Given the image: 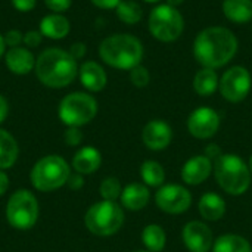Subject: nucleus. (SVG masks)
<instances>
[{"mask_svg":"<svg viewBox=\"0 0 252 252\" xmlns=\"http://www.w3.org/2000/svg\"><path fill=\"white\" fill-rule=\"evenodd\" d=\"M97 114L96 99L83 92H74L66 94L58 109L61 121L68 127H81L89 124Z\"/></svg>","mask_w":252,"mask_h":252,"instance_id":"nucleus-8","label":"nucleus"},{"mask_svg":"<svg viewBox=\"0 0 252 252\" xmlns=\"http://www.w3.org/2000/svg\"><path fill=\"white\" fill-rule=\"evenodd\" d=\"M38 219V202L30 190H16L7 201L6 220L16 230H30Z\"/></svg>","mask_w":252,"mask_h":252,"instance_id":"nucleus-9","label":"nucleus"},{"mask_svg":"<svg viewBox=\"0 0 252 252\" xmlns=\"http://www.w3.org/2000/svg\"><path fill=\"white\" fill-rule=\"evenodd\" d=\"M44 4L53 13H62L71 7L72 0H44Z\"/></svg>","mask_w":252,"mask_h":252,"instance_id":"nucleus-32","label":"nucleus"},{"mask_svg":"<svg viewBox=\"0 0 252 252\" xmlns=\"http://www.w3.org/2000/svg\"><path fill=\"white\" fill-rule=\"evenodd\" d=\"M115 12H117L118 19L127 25H136L143 18V9L134 0H121Z\"/></svg>","mask_w":252,"mask_h":252,"instance_id":"nucleus-27","label":"nucleus"},{"mask_svg":"<svg viewBox=\"0 0 252 252\" xmlns=\"http://www.w3.org/2000/svg\"><path fill=\"white\" fill-rule=\"evenodd\" d=\"M239 41L235 32L226 27H207L193 41V56L202 68H221L238 53Z\"/></svg>","mask_w":252,"mask_h":252,"instance_id":"nucleus-1","label":"nucleus"},{"mask_svg":"<svg viewBox=\"0 0 252 252\" xmlns=\"http://www.w3.org/2000/svg\"><path fill=\"white\" fill-rule=\"evenodd\" d=\"M6 50V43H4V38H3V35L0 34V58L6 53L4 52Z\"/></svg>","mask_w":252,"mask_h":252,"instance_id":"nucleus-43","label":"nucleus"},{"mask_svg":"<svg viewBox=\"0 0 252 252\" xmlns=\"http://www.w3.org/2000/svg\"><path fill=\"white\" fill-rule=\"evenodd\" d=\"M71 24L66 16L62 13H50L41 18L40 21V32L43 37L50 40H62L69 34Z\"/></svg>","mask_w":252,"mask_h":252,"instance_id":"nucleus-18","label":"nucleus"},{"mask_svg":"<svg viewBox=\"0 0 252 252\" xmlns=\"http://www.w3.org/2000/svg\"><path fill=\"white\" fill-rule=\"evenodd\" d=\"M248 168H250V171H251V176H252V155H251V158H250V162H248Z\"/></svg>","mask_w":252,"mask_h":252,"instance_id":"nucleus-44","label":"nucleus"},{"mask_svg":"<svg viewBox=\"0 0 252 252\" xmlns=\"http://www.w3.org/2000/svg\"><path fill=\"white\" fill-rule=\"evenodd\" d=\"M148 28L154 38L162 43H171L180 38L185 31V18L179 7L167 3L155 6L148 18Z\"/></svg>","mask_w":252,"mask_h":252,"instance_id":"nucleus-5","label":"nucleus"},{"mask_svg":"<svg viewBox=\"0 0 252 252\" xmlns=\"http://www.w3.org/2000/svg\"><path fill=\"white\" fill-rule=\"evenodd\" d=\"M198 208H199V214L205 220L217 221L226 213V202L220 195H217L214 192H208L201 198Z\"/></svg>","mask_w":252,"mask_h":252,"instance_id":"nucleus-22","label":"nucleus"},{"mask_svg":"<svg viewBox=\"0 0 252 252\" xmlns=\"http://www.w3.org/2000/svg\"><path fill=\"white\" fill-rule=\"evenodd\" d=\"M213 252H252L250 242L238 235H223L214 241Z\"/></svg>","mask_w":252,"mask_h":252,"instance_id":"nucleus-25","label":"nucleus"},{"mask_svg":"<svg viewBox=\"0 0 252 252\" xmlns=\"http://www.w3.org/2000/svg\"><path fill=\"white\" fill-rule=\"evenodd\" d=\"M220 78L216 69L201 68L193 77V90L199 96H211L219 89Z\"/></svg>","mask_w":252,"mask_h":252,"instance_id":"nucleus-23","label":"nucleus"},{"mask_svg":"<svg viewBox=\"0 0 252 252\" xmlns=\"http://www.w3.org/2000/svg\"><path fill=\"white\" fill-rule=\"evenodd\" d=\"M252 77L251 72L242 66L235 65L224 71V74L220 78L219 90L221 96L232 103L242 102L251 92Z\"/></svg>","mask_w":252,"mask_h":252,"instance_id":"nucleus-10","label":"nucleus"},{"mask_svg":"<svg viewBox=\"0 0 252 252\" xmlns=\"http://www.w3.org/2000/svg\"><path fill=\"white\" fill-rule=\"evenodd\" d=\"M183 242L190 252H208L214 245L213 232L202 221H190L183 229Z\"/></svg>","mask_w":252,"mask_h":252,"instance_id":"nucleus-13","label":"nucleus"},{"mask_svg":"<svg viewBox=\"0 0 252 252\" xmlns=\"http://www.w3.org/2000/svg\"><path fill=\"white\" fill-rule=\"evenodd\" d=\"M120 198H121L123 207H126L127 210H131V211H139L148 205L151 193H149L146 185L131 183L123 189Z\"/></svg>","mask_w":252,"mask_h":252,"instance_id":"nucleus-19","label":"nucleus"},{"mask_svg":"<svg viewBox=\"0 0 252 252\" xmlns=\"http://www.w3.org/2000/svg\"><path fill=\"white\" fill-rule=\"evenodd\" d=\"M68 162L58 155H49L37 161L31 170V183L40 192H53L69 179Z\"/></svg>","mask_w":252,"mask_h":252,"instance_id":"nucleus-6","label":"nucleus"},{"mask_svg":"<svg viewBox=\"0 0 252 252\" xmlns=\"http://www.w3.org/2000/svg\"><path fill=\"white\" fill-rule=\"evenodd\" d=\"M140 176L145 185L152 188L161 186L165 180V171L157 161H145L140 167Z\"/></svg>","mask_w":252,"mask_h":252,"instance_id":"nucleus-28","label":"nucleus"},{"mask_svg":"<svg viewBox=\"0 0 252 252\" xmlns=\"http://www.w3.org/2000/svg\"><path fill=\"white\" fill-rule=\"evenodd\" d=\"M68 52H69V55H71L75 61H78V59L84 58V55H86V52H87V47H86L84 43H74V44H71V47H69Z\"/></svg>","mask_w":252,"mask_h":252,"instance_id":"nucleus-36","label":"nucleus"},{"mask_svg":"<svg viewBox=\"0 0 252 252\" xmlns=\"http://www.w3.org/2000/svg\"><path fill=\"white\" fill-rule=\"evenodd\" d=\"M18 12H30L35 7L37 0H10Z\"/></svg>","mask_w":252,"mask_h":252,"instance_id":"nucleus-35","label":"nucleus"},{"mask_svg":"<svg viewBox=\"0 0 252 252\" xmlns=\"http://www.w3.org/2000/svg\"><path fill=\"white\" fill-rule=\"evenodd\" d=\"M86 227L96 236H111L124 223L123 208L114 201H100L89 208L84 217Z\"/></svg>","mask_w":252,"mask_h":252,"instance_id":"nucleus-7","label":"nucleus"},{"mask_svg":"<svg viewBox=\"0 0 252 252\" xmlns=\"http://www.w3.org/2000/svg\"><path fill=\"white\" fill-rule=\"evenodd\" d=\"M41 40H43V34L40 31H35V30H30L24 34V44L28 47V49H32V47H38L41 44Z\"/></svg>","mask_w":252,"mask_h":252,"instance_id":"nucleus-33","label":"nucleus"},{"mask_svg":"<svg viewBox=\"0 0 252 252\" xmlns=\"http://www.w3.org/2000/svg\"><path fill=\"white\" fill-rule=\"evenodd\" d=\"M142 241H143V245L151 252H161L165 248L167 236L161 226L149 224L142 232Z\"/></svg>","mask_w":252,"mask_h":252,"instance_id":"nucleus-26","label":"nucleus"},{"mask_svg":"<svg viewBox=\"0 0 252 252\" xmlns=\"http://www.w3.org/2000/svg\"><path fill=\"white\" fill-rule=\"evenodd\" d=\"M7 188H9V177L6 176V173L0 170V196L6 193Z\"/></svg>","mask_w":252,"mask_h":252,"instance_id":"nucleus-41","label":"nucleus"},{"mask_svg":"<svg viewBox=\"0 0 252 252\" xmlns=\"http://www.w3.org/2000/svg\"><path fill=\"white\" fill-rule=\"evenodd\" d=\"M4 62L10 72L16 75H27L35 66V58L28 47H10L4 53Z\"/></svg>","mask_w":252,"mask_h":252,"instance_id":"nucleus-16","label":"nucleus"},{"mask_svg":"<svg viewBox=\"0 0 252 252\" xmlns=\"http://www.w3.org/2000/svg\"><path fill=\"white\" fill-rule=\"evenodd\" d=\"M220 115L210 106L196 108L188 120V130L196 139H211L220 128Z\"/></svg>","mask_w":252,"mask_h":252,"instance_id":"nucleus-11","label":"nucleus"},{"mask_svg":"<svg viewBox=\"0 0 252 252\" xmlns=\"http://www.w3.org/2000/svg\"><path fill=\"white\" fill-rule=\"evenodd\" d=\"M102 164L100 152L93 146L81 148L72 159V167L80 174H92L94 173Z\"/></svg>","mask_w":252,"mask_h":252,"instance_id":"nucleus-20","label":"nucleus"},{"mask_svg":"<svg viewBox=\"0 0 252 252\" xmlns=\"http://www.w3.org/2000/svg\"><path fill=\"white\" fill-rule=\"evenodd\" d=\"M18 143L6 130L0 128V170L10 168L18 158Z\"/></svg>","mask_w":252,"mask_h":252,"instance_id":"nucleus-24","label":"nucleus"},{"mask_svg":"<svg viewBox=\"0 0 252 252\" xmlns=\"http://www.w3.org/2000/svg\"><path fill=\"white\" fill-rule=\"evenodd\" d=\"M3 38H4L6 46H9V47H18L24 41V35L19 30H9L3 35Z\"/></svg>","mask_w":252,"mask_h":252,"instance_id":"nucleus-34","label":"nucleus"},{"mask_svg":"<svg viewBox=\"0 0 252 252\" xmlns=\"http://www.w3.org/2000/svg\"><path fill=\"white\" fill-rule=\"evenodd\" d=\"M143 53L142 41L131 34H112L99 44L100 59L115 69H133L142 63Z\"/></svg>","mask_w":252,"mask_h":252,"instance_id":"nucleus-3","label":"nucleus"},{"mask_svg":"<svg viewBox=\"0 0 252 252\" xmlns=\"http://www.w3.org/2000/svg\"><path fill=\"white\" fill-rule=\"evenodd\" d=\"M99 192H100V196L103 198V201H114L115 202L121 196L123 188H121V183H120L118 179H115V177H106L100 183Z\"/></svg>","mask_w":252,"mask_h":252,"instance_id":"nucleus-29","label":"nucleus"},{"mask_svg":"<svg viewBox=\"0 0 252 252\" xmlns=\"http://www.w3.org/2000/svg\"><path fill=\"white\" fill-rule=\"evenodd\" d=\"M130 81L133 83V86L143 89L149 84L151 81V74L148 71V68H145L142 63L134 66L133 69H130Z\"/></svg>","mask_w":252,"mask_h":252,"instance_id":"nucleus-30","label":"nucleus"},{"mask_svg":"<svg viewBox=\"0 0 252 252\" xmlns=\"http://www.w3.org/2000/svg\"><path fill=\"white\" fill-rule=\"evenodd\" d=\"M213 171V162L207 155L192 157L182 170V179L185 183L196 186L205 182Z\"/></svg>","mask_w":252,"mask_h":252,"instance_id":"nucleus-15","label":"nucleus"},{"mask_svg":"<svg viewBox=\"0 0 252 252\" xmlns=\"http://www.w3.org/2000/svg\"><path fill=\"white\" fill-rule=\"evenodd\" d=\"M165 3H167V4H170V6L179 7L180 4H183V3H185V0H165Z\"/></svg>","mask_w":252,"mask_h":252,"instance_id":"nucleus-42","label":"nucleus"},{"mask_svg":"<svg viewBox=\"0 0 252 252\" xmlns=\"http://www.w3.org/2000/svg\"><path fill=\"white\" fill-rule=\"evenodd\" d=\"M7 114H9V103L4 99V96L0 94V124L7 118Z\"/></svg>","mask_w":252,"mask_h":252,"instance_id":"nucleus-39","label":"nucleus"},{"mask_svg":"<svg viewBox=\"0 0 252 252\" xmlns=\"http://www.w3.org/2000/svg\"><path fill=\"white\" fill-rule=\"evenodd\" d=\"M136 252H146V251H136Z\"/></svg>","mask_w":252,"mask_h":252,"instance_id":"nucleus-46","label":"nucleus"},{"mask_svg":"<svg viewBox=\"0 0 252 252\" xmlns=\"http://www.w3.org/2000/svg\"><path fill=\"white\" fill-rule=\"evenodd\" d=\"M35 75L38 81L50 89L69 86L78 75V63L69 52L58 47L43 50L35 59Z\"/></svg>","mask_w":252,"mask_h":252,"instance_id":"nucleus-2","label":"nucleus"},{"mask_svg":"<svg viewBox=\"0 0 252 252\" xmlns=\"http://www.w3.org/2000/svg\"><path fill=\"white\" fill-rule=\"evenodd\" d=\"M173 139L171 127L162 120L149 121L142 131V140L145 146L151 151H162L165 149Z\"/></svg>","mask_w":252,"mask_h":252,"instance_id":"nucleus-14","label":"nucleus"},{"mask_svg":"<svg viewBox=\"0 0 252 252\" xmlns=\"http://www.w3.org/2000/svg\"><path fill=\"white\" fill-rule=\"evenodd\" d=\"M65 143L69 146H78L83 140V133L80 130V127H68L65 134H63Z\"/></svg>","mask_w":252,"mask_h":252,"instance_id":"nucleus-31","label":"nucleus"},{"mask_svg":"<svg viewBox=\"0 0 252 252\" xmlns=\"http://www.w3.org/2000/svg\"><path fill=\"white\" fill-rule=\"evenodd\" d=\"M214 174L221 189L233 196L245 193L251 185L248 164L233 154H221L214 161Z\"/></svg>","mask_w":252,"mask_h":252,"instance_id":"nucleus-4","label":"nucleus"},{"mask_svg":"<svg viewBox=\"0 0 252 252\" xmlns=\"http://www.w3.org/2000/svg\"><path fill=\"white\" fill-rule=\"evenodd\" d=\"M99 9H117L121 0H90Z\"/></svg>","mask_w":252,"mask_h":252,"instance_id":"nucleus-37","label":"nucleus"},{"mask_svg":"<svg viewBox=\"0 0 252 252\" xmlns=\"http://www.w3.org/2000/svg\"><path fill=\"white\" fill-rule=\"evenodd\" d=\"M205 155H207L210 159L213 158V159L216 161V159L221 155V151H220V148H219L217 145H210V146L205 149Z\"/></svg>","mask_w":252,"mask_h":252,"instance_id":"nucleus-40","label":"nucleus"},{"mask_svg":"<svg viewBox=\"0 0 252 252\" xmlns=\"http://www.w3.org/2000/svg\"><path fill=\"white\" fill-rule=\"evenodd\" d=\"M143 1H146V3H158L161 0H143Z\"/></svg>","mask_w":252,"mask_h":252,"instance_id":"nucleus-45","label":"nucleus"},{"mask_svg":"<svg viewBox=\"0 0 252 252\" xmlns=\"http://www.w3.org/2000/svg\"><path fill=\"white\" fill-rule=\"evenodd\" d=\"M157 205L168 214H182L185 213L192 202L190 192L180 185H167L162 186L155 195Z\"/></svg>","mask_w":252,"mask_h":252,"instance_id":"nucleus-12","label":"nucleus"},{"mask_svg":"<svg viewBox=\"0 0 252 252\" xmlns=\"http://www.w3.org/2000/svg\"><path fill=\"white\" fill-rule=\"evenodd\" d=\"M66 183H68V185H69V188H71V189H74V190L81 189V188H83V185H84L83 174H80V173H77V174H71Z\"/></svg>","mask_w":252,"mask_h":252,"instance_id":"nucleus-38","label":"nucleus"},{"mask_svg":"<svg viewBox=\"0 0 252 252\" xmlns=\"http://www.w3.org/2000/svg\"><path fill=\"white\" fill-rule=\"evenodd\" d=\"M224 16L233 24H248L252 21V0H223Z\"/></svg>","mask_w":252,"mask_h":252,"instance_id":"nucleus-21","label":"nucleus"},{"mask_svg":"<svg viewBox=\"0 0 252 252\" xmlns=\"http://www.w3.org/2000/svg\"><path fill=\"white\" fill-rule=\"evenodd\" d=\"M78 75L81 84L89 90V92H100L105 89L108 83V75L103 66L94 61H86L81 63L78 68Z\"/></svg>","mask_w":252,"mask_h":252,"instance_id":"nucleus-17","label":"nucleus"}]
</instances>
